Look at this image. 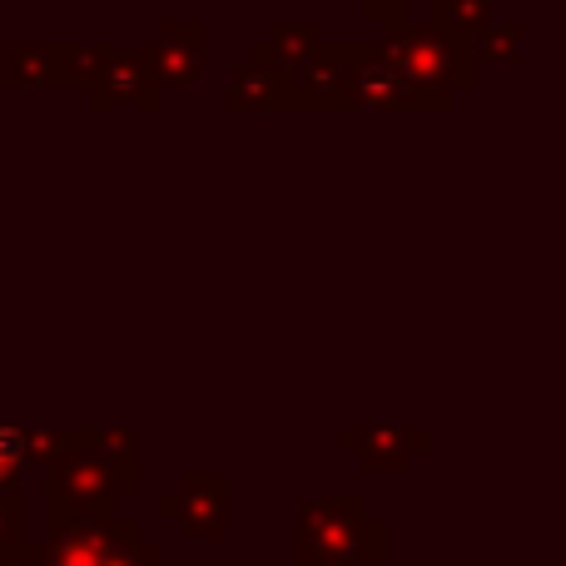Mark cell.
<instances>
[{
  "label": "cell",
  "instance_id": "1",
  "mask_svg": "<svg viewBox=\"0 0 566 566\" xmlns=\"http://www.w3.org/2000/svg\"><path fill=\"white\" fill-rule=\"evenodd\" d=\"M139 492L135 428H70L65 452L45 462V517H109Z\"/></svg>",
  "mask_w": 566,
  "mask_h": 566
},
{
  "label": "cell",
  "instance_id": "2",
  "mask_svg": "<svg viewBox=\"0 0 566 566\" xmlns=\"http://www.w3.org/2000/svg\"><path fill=\"white\" fill-rule=\"evenodd\" d=\"M388 557V522L363 507L358 492L338 497H303L293 527V562L328 566H378Z\"/></svg>",
  "mask_w": 566,
  "mask_h": 566
},
{
  "label": "cell",
  "instance_id": "3",
  "mask_svg": "<svg viewBox=\"0 0 566 566\" xmlns=\"http://www.w3.org/2000/svg\"><path fill=\"white\" fill-rule=\"evenodd\" d=\"M373 45L388 55V65L408 80L412 90H428V95H468L478 85V55H472V40L452 35V30L432 25V20H398V25L382 30V40Z\"/></svg>",
  "mask_w": 566,
  "mask_h": 566
},
{
  "label": "cell",
  "instance_id": "4",
  "mask_svg": "<svg viewBox=\"0 0 566 566\" xmlns=\"http://www.w3.org/2000/svg\"><path fill=\"white\" fill-rule=\"evenodd\" d=\"M348 99H353V115H448L458 99L448 95H428V90H412L398 70L388 65L378 45L358 40L353 45V85H348Z\"/></svg>",
  "mask_w": 566,
  "mask_h": 566
},
{
  "label": "cell",
  "instance_id": "5",
  "mask_svg": "<svg viewBox=\"0 0 566 566\" xmlns=\"http://www.w3.org/2000/svg\"><path fill=\"white\" fill-rule=\"evenodd\" d=\"M45 566H105V557L115 547L139 537V522L125 512H109V517H45Z\"/></svg>",
  "mask_w": 566,
  "mask_h": 566
},
{
  "label": "cell",
  "instance_id": "6",
  "mask_svg": "<svg viewBox=\"0 0 566 566\" xmlns=\"http://www.w3.org/2000/svg\"><path fill=\"white\" fill-rule=\"evenodd\" d=\"M353 45L358 40H318L293 75V115H353Z\"/></svg>",
  "mask_w": 566,
  "mask_h": 566
},
{
  "label": "cell",
  "instance_id": "7",
  "mask_svg": "<svg viewBox=\"0 0 566 566\" xmlns=\"http://www.w3.org/2000/svg\"><path fill=\"white\" fill-rule=\"evenodd\" d=\"M159 95H165V90H159V80H155L149 45H115L109 60L99 65L95 85H90V109H95V115H115V109L155 115Z\"/></svg>",
  "mask_w": 566,
  "mask_h": 566
},
{
  "label": "cell",
  "instance_id": "8",
  "mask_svg": "<svg viewBox=\"0 0 566 566\" xmlns=\"http://www.w3.org/2000/svg\"><path fill=\"white\" fill-rule=\"evenodd\" d=\"M159 517L199 542L229 537V478L224 472H185L175 492L159 497Z\"/></svg>",
  "mask_w": 566,
  "mask_h": 566
},
{
  "label": "cell",
  "instance_id": "9",
  "mask_svg": "<svg viewBox=\"0 0 566 566\" xmlns=\"http://www.w3.org/2000/svg\"><path fill=\"white\" fill-rule=\"evenodd\" d=\"M293 75L264 40H254L244 55V65L229 80L224 109L229 115H293Z\"/></svg>",
  "mask_w": 566,
  "mask_h": 566
},
{
  "label": "cell",
  "instance_id": "10",
  "mask_svg": "<svg viewBox=\"0 0 566 566\" xmlns=\"http://www.w3.org/2000/svg\"><path fill=\"white\" fill-rule=\"evenodd\" d=\"M159 90H195L209 65V25L205 20H159L149 40Z\"/></svg>",
  "mask_w": 566,
  "mask_h": 566
},
{
  "label": "cell",
  "instance_id": "11",
  "mask_svg": "<svg viewBox=\"0 0 566 566\" xmlns=\"http://www.w3.org/2000/svg\"><path fill=\"white\" fill-rule=\"evenodd\" d=\"M338 448L343 452H358L363 472H408L412 458L432 448V432L428 428H378V432L343 428L338 432Z\"/></svg>",
  "mask_w": 566,
  "mask_h": 566
},
{
  "label": "cell",
  "instance_id": "12",
  "mask_svg": "<svg viewBox=\"0 0 566 566\" xmlns=\"http://www.w3.org/2000/svg\"><path fill=\"white\" fill-rule=\"evenodd\" d=\"M115 40H50V90L60 95H90L99 65L109 60Z\"/></svg>",
  "mask_w": 566,
  "mask_h": 566
},
{
  "label": "cell",
  "instance_id": "13",
  "mask_svg": "<svg viewBox=\"0 0 566 566\" xmlns=\"http://www.w3.org/2000/svg\"><path fill=\"white\" fill-rule=\"evenodd\" d=\"M0 85L50 90V40H6L0 45Z\"/></svg>",
  "mask_w": 566,
  "mask_h": 566
},
{
  "label": "cell",
  "instance_id": "14",
  "mask_svg": "<svg viewBox=\"0 0 566 566\" xmlns=\"http://www.w3.org/2000/svg\"><path fill=\"white\" fill-rule=\"evenodd\" d=\"M432 25L452 30L462 40H478L488 30V20H497V0H428Z\"/></svg>",
  "mask_w": 566,
  "mask_h": 566
},
{
  "label": "cell",
  "instance_id": "15",
  "mask_svg": "<svg viewBox=\"0 0 566 566\" xmlns=\"http://www.w3.org/2000/svg\"><path fill=\"white\" fill-rule=\"evenodd\" d=\"M318 40H323L318 35V20H274V25H269V35H264V45L274 50L289 70H298L303 60L318 50Z\"/></svg>",
  "mask_w": 566,
  "mask_h": 566
},
{
  "label": "cell",
  "instance_id": "16",
  "mask_svg": "<svg viewBox=\"0 0 566 566\" xmlns=\"http://www.w3.org/2000/svg\"><path fill=\"white\" fill-rule=\"evenodd\" d=\"M522 45H527L522 20H488V30L472 40V55H478V65H512L522 55Z\"/></svg>",
  "mask_w": 566,
  "mask_h": 566
},
{
  "label": "cell",
  "instance_id": "17",
  "mask_svg": "<svg viewBox=\"0 0 566 566\" xmlns=\"http://www.w3.org/2000/svg\"><path fill=\"white\" fill-rule=\"evenodd\" d=\"M20 542H25V492L10 488V492H0V562H6Z\"/></svg>",
  "mask_w": 566,
  "mask_h": 566
},
{
  "label": "cell",
  "instance_id": "18",
  "mask_svg": "<svg viewBox=\"0 0 566 566\" xmlns=\"http://www.w3.org/2000/svg\"><path fill=\"white\" fill-rule=\"evenodd\" d=\"M20 468H25V432L0 428V492L20 488Z\"/></svg>",
  "mask_w": 566,
  "mask_h": 566
},
{
  "label": "cell",
  "instance_id": "19",
  "mask_svg": "<svg viewBox=\"0 0 566 566\" xmlns=\"http://www.w3.org/2000/svg\"><path fill=\"white\" fill-rule=\"evenodd\" d=\"M353 6L363 10V20H368V25L388 30V25H398V20H408L412 0H353Z\"/></svg>",
  "mask_w": 566,
  "mask_h": 566
},
{
  "label": "cell",
  "instance_id": "20",
  "mask_svg": "<svg viewBox=\"0 0 566 566\" xmlns=\"http://www.w3.org/2000/svg\"><path fill=\"white\" fill-rule=\"evenodd\" d=\"M105 566H159V542H149V537L125 542V547L109 552Z\"/></svg>",
  "mask_w": 566,
  "mask_h": 566
},
{
  "label": "cell",
  "instance_id": "21",
  "mask_svg": "<svg viewBox=\"0 0 566 566\" xmlns=\"http://www.w3.org/2000/svg\"><path fill=\"white\" fill-rule=\"evenodd\" d=\"M0 566H45V547H40V542H20V547L15 552H10V557L6 562H0Z\"/></svg>",
  "mask_w": 566,
  "mask_h": 566
},
{
  "label": "cell",
  "instance_id": "22",
  "mask_svg": "<svg viewBox=\"0 0 566 566\" xmlns=\"http://www.w3.org/2000/svg\"><path fill=\"white\" fill-rule=\"evenodd\" d=\"M293 566H328V562H293Z\"/></svg>",
  "mask_w": 566,
  "mask_h": 566
}]
</instances>
